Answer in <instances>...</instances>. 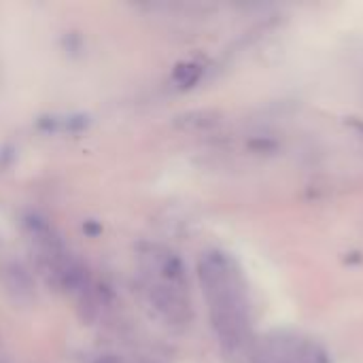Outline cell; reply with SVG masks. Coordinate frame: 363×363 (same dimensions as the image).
Instances as JSON below:
<instances>
[{
    "instance_id": "6da1fadb",
    "label": "cell",
    "mask_w": 363,
    "mask_h": 363,
    "mask_svg": "<svg viewBox=\"0 0 363 363\" xmlns=\"http://www.w3.org/2000/svg\"><path fill=\"white\" fill-rule=\"evenodd\" d=\"M198 281L221 351L228 359L249 362L257 340L251 294L242 268L230 253L213 249L202 253L198 262Z\"/></svg>"
},
{
    "instance_id": "7a4b0ae2",
    "label": "cell",
    "mask_w": 363,
    "mask_h": 363,
    "mask_svg": "<svg viewBox=\"0 0 363 363\" xmlns=\"http://www.w3.org/2000/svg\"><path fill=\"white\" fill-rule=\"evenodd\" d=\"M136 270L140 291L155 315L172 328H187L194 308L183 259L164 245L145 242L136 253Z\"/></svg>"
},
{
    "instance_id": "3957f363",
    "label": "cell",
    "mask_w": 363,
    "mask_h": 363,
    "mask_svg": "<svg viewBox=\"0 0 363 363\" xmlns=\"http://www.w3.org/2000/svg\"><path fill=\"white\" fill-rule=\"evenodd\" d=\"M30 242L49 281L60 287L87 315L98 317L108 308V291L94 279L87 266L66 247L53 228L40 219L30 221Z\"/></svg>"
},
{
    "instance_id": "277c9868",
    "label": "cell",
    "mask_w": 363,
    "mask_h": 363,
    "mask_svg": "<svg viewBox=\"0 0 363 363\" xmlns=\"http://www.w3.org/2000/svg\"><path fill=\"white\" fill-rule=\"evenodd\" d=\"M249 363H330V359L315 340L277 332L255 342Z\"/></svg>"
}]
</instances>
